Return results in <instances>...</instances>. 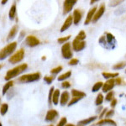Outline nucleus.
Returning <instances> with one entry per match:
<instances>
[{
    "label": "nucleus",
    "instance_id": "obj_1",
    "mask_svg": "<svg viewBox=\"0 0 126 126\" xmlns=\"http://www.w3.org/2000/svg\"><path fill=\"white\" fill-rule=\"evenodd\" d=\"M28 68V65L26 63H24V64H21V65H19V66H15L14 67L13 69H10L7 72L5 75V78L4 79L6 81H11L13 78H16L17 76L21 74L22 72H24L26 69Z\"/></svg>",
    "mask_w": 126,
    "mask_h": 126
},
{
    "label": "nucleus",
    "instance_id": "obj_2",
    "mask_svg": "<svg viewBox=\"0 0 126 126\" xmlns=\"http://www.w3.org/2000/svg\"><path fill=\"white\" fill-rule=\"evenodd\" d=\"M16 48H17V42L15 41L11 42L3 48H2L0 50V60H4L9 56L12 55V53L16 50Z\"/></svg>",
    "mask_w": 126,
    "mask_h": 126
},
{
    "label": "nucleus",
    "instance_id": "obj_3",
    "mask_svg": "<svg viewBox=\"0 0 126 126\" xmlns=\"http://www.w3.org/2000/svg\"><path fill=\"white\" fill-rule=\"evenodd\" d=\"M41 78V74L40 72H34V73H29L21 76L18 79V82L20 83H29V82H37Z\"/></svg>",
    "mask_w": 126,
    "mask_h": 126
},
{
    "label": "nucleus",
    "instance_id": "obj_4",
    "mask_svg": "<svg viewBox=\"0 0 126 126\" xmlns=\"http://www.w3.org/2000/svg\"><path fill=\"white\" fill-rule=\"evenodd\" d=\"M62 55L63 58L65 59H72L73 56V52H72V43L70 42H66L64 45H62Z\"/></svg>",
    "mask_w": 126,
    "mask_h": 126
},
{
    "label": "nucleus",
    "instance_id": "obj_5",
    "mask_svg": "<svg viewBox=\"0 0 126 126\" xmlns=\"http://www.w3.org/2000/svg\"><path fill=\"white\" fill-rule=\"evenodd\" d=\"M24 57V49H20L17 50L14 55H12L9 59V62L11 64H17L21 62Z\"/></svg>",
    "mask_w": 126,
    "mask_h": 126
},
{
    "label": "nucleus",
    "instance_id": "obj_6",
    "mask_svg": "<svg viewBox=\"0 0 126 126\" xmlns=\"http://www.w3.org/2000/svg\"><path fill=\"white\" fill-rule=\"evenodd\" d=\"M78 3L77 0H66L63 2V15H67Z\"/></svg>",
    "mask_w": 126,
    "mask_h": 126
},
{
    "label": "nucleus",
    "instance_id": "obj_7",
    "mask_svg": "<svg viewBox=\"0 0 126 126\" xmlns=\"http://www.w3.org/2000/svg\"><path fill=\"white\" fill-rule=\"evenodd\" d=\"M24 43L26 46L29 47H35V46H39L40 41L36 36L34 35H28L24 40Z\"/></svg>",
    "mask_w": 126,
    "mask_h": 126
},
{
    "label": "nucleus",
    "instance_id": "obj_8",
    "mask_svg": "<svg viewBox=\"0 0 126 126\" xmlns=\"http://www.w3.org/2000/svg\"><path fill=\"white\" fill-rule=\"evenodd\" d=\"M86 46H87L86 41H81V40H78L77 39H74V40H73L72 43V50L77 52L82 51V50H84L86 48Z\"/></svg>",
    "mask_w": 126,
    "mask_h": 126
},
{
    "label": "nucleus",
    "instance_id": "obj_9",
    "mask_svg": "<svg viewBox=\"0 0 126 126\" xmlns=\"http://www.w3.org/2000/svg\"><path fill=\"white\" fill-rule=\"evenodd\" d=\"M59 117V113L56 109H50L47 111L45 117V120L46 122H53Z\"/></svg>",
    "mask_w": 126,
    "mask_h": 126
},
{
    "label": "nucleus",
    "instance_id": "obj_10",
    "mask_svg": "<svg viewBox=\"0 0 126 126\" xmlns=\"http://www.w3.org/2000/svg\"><path fill=\"white\" fill-rule=\"evenodd\" d=\"M115 81L114 79H109V80H107L106 82L103 83V86L102 87V90L103 93H109L110 91L113 90V88L115 87Z\"/></svg>",
    "mask_w": 126,
    "mask_h": 126
},
{
    "label": "nucleus",
    "instance_id": "obj_11",
    "mask_svg": "<svg viewBox=\"0 0 126 126\" xmlns=\"http://www.w3.org/2000/svg\"><path fill=\"white\" fill-rule=\"evenodd\" d=\"M104 12H105V4L104 3H102V4L99 6L98 9H97L96 13H95L94 17H93V19L92 20L93 23H96L99 19H101V17L103 15Z\"/></svg>",
    "mask_w": 126,
    "mask_h": 126
},
{
    "label": "nucleus",
    "instance_id": "obj_12",
    "mask_svg": "<svg viewBox=\"0 0 126 126\" xmlns=\"http://www.w3.org/2000/svg\"><path fill=\"white\" fill-rule=\"evenodd\" d=\"M72 24H73V17H72V15H69L68 17L66 19V20L64 21V23H63V24H62V26L61 27L60 31L61 32L66 31V30H68L69 28L72 26Z\"/></svg>",
    "mask_w": 126,
    "mask_h": 126
},
{
    "label": "nucleus",
    "instance_id": "obj_13",
    "mask_svg": "<svg viewBox=\"0 0 126 126\" xmlns=\"http://www.w3.org/2000/svg\"><path fill=\"white\" fill-rule=\"evenodd\" d=\"M72 17H73V24L78 25L82 19V12L80 9H75L73 11Z\"/></svg>",
    "mask_w": 126,
    "mask_h": 126
},
{
    "label": "nucleus",
    "instance_id": "obj_14",
    "mask_svg": "<svg viewBox=\"0 0 126 126\" xmlns=\"http://www.w3.org/2000/svg\"><path fill=\"white\" fill-rule=\"evenodd\" d=\"M69 101H70V93H69L67 91H64L62 93H61L60 104L62 105V106L67 105Z\"/></svg>",
    "mask_w": 126,
    "mask_h": 126
},
{
    "label": "nucleus",
    "instance_id": "obj_15",
    "mask_svg": "<svg viewBox=\"0 0 126 126\" xmlns=\"http://www.w3.org/2000/svg\"><path fill=\"white\" fill-rule=\"evenodd\" d=\"M97 9V7H93V9H91L88 11V13H87V17H86V19H85V21H84L85 25H87V24H89L91 22H92V20L93 19V17H94V15H95V13H96Z\"/></svg>",
    "mask_w": 126,
    "mask_h": 126
},
{
    "label": "nucleus",
    "instance_id": "obj_16",
    "mask_svg": "<svg viewBox=\"0 0 126 126\" xmlns=\"http://www.w3.org/2000/svg\"><path fill=\"white\" fill-rule=\"evenodd\" d=\"M104 125H110V126H117L116 122L111 119H100L96 124V126H104Z\"/></svg>",
    "mask_w": 126,
    "mask_h": 126
},
{
    "label": "nucleus",
    "instance_id": "obj_17",
    "mask_svg": "<svg viewBox=\"0 0 126 126\" xmlns=\"http://www.w3.org/2000/svg\"><path fill=\"white\" fill-rule=\"evenodd\" d=\"M97 119V116H92V117L87 118V119H82V120L78 121V125H81V126H86V125H90L91 123H93V121L96 120Z\"/></svg>",
    "mask_w": 126,
    "mask_h": 126
},
{
    "label": "nucleus",
    "instance_id": "obj_18",
    "mask_svg": "<svg viewBox=\"0 0 126 126\" xmlns=\"http://www.w3.org/2000/svg\"><path fill=\"white\" fill-rule=\"evenodd\" d=\"M18 31H19V27H18L17 24H15V25H14L13 27L11 28V30H9V33L8 34V37H7V40H10L14 39L16 36V34H17Z\"/></svg>",
    "mask_w": 126,
    "mask_h": 126
},
{
    "label": "nucleus",
    "instance_id": "obj_19",
    "mask_svg": "<svg viewBox=\"0 0 126 126\" xmlns=\"http://www.w3.org/2000/svg\"><path fill=\"white\" fill-rule=\"evenodd\" d=\"M60 97H61V92L59 89H55L53 93V96H52V103L54 105H57L60 102Z\"/></svg>",
    "mask_w": 126,
    "mask_h": 126
},
{
    "label": "nucleus",
    "instance_id": "obj_20",
    "mask_svg": "<svg viewBox=\"0 0 126 126\" xmlns=\"http://www.w3.org/2000/svg\"><path fill=\"white\" fill-rule=\"evenodd\" d=\"M102 76L107 80H109V79H115L116 78L119 77V73L118 72H102Z\"/></svg>",
    "mask_w": 126,
    "mask_h": 126
},
{
    "label": "nucleus",
    "instance_id": "obj_21",
    "mask_svg": "<svg viewBox=\"0 0 126 126\" xmlns=\"http://www.w3.org/2000/svg\"><path fill=\"white\" fill-rule=\"evenodd\" d=\"M72 96L75 97H80V98H83V97H86V93L82 91L78 90V89H72Z\"/></svg>",
    "mask_w": 126,
    "mask_h": 126
},
{
    "label": "nucleus",
    "instance_id": "obj_22",
    "mask_svg": "<svg viewBox=\"0 0 126 126\" xmlns=\"http://www.w3.org/2000/svg\"><path fill=\"white\" fill-rule=\"evenodd\" d=\"M106 41H107V44L111 46V47H113V45L115 43V37L111 33H107L106 34Z\"/></svg>",
    "mask_w": 126,
    "mask_h": 126
},
{
    "label": "nucleus",
    "instance_id": "obj_23",
    "mask_svg": "<svg viewBox=\"0 0 126 126\" xmlns=\"http://www.w3.org/2000/svg\"><path fill=\"white\" fill-rule=\"evenodd\" d=\"M71 76H72V71H68V72H66L65 73H63V74L60 75V76L57 78V79H58V81H60V82H64V81H66V79L71 78Z\"/></svg>",
    "mask_w": 126,
    "mask_h": 126
},
{
    "label": "nucleus",
    "instance_id": "obj_24",
    "mask_svg": "<svg viewBox=\"0 0 126 126\" xmlns=\"http://www.w3.org/2000/svg\"><path fill=\"white\" fill-rule=\"evenodd\" d=\"M16 10H17V8H16V3H14L13 5L11 6L9 12V17L10 19L13 20L15 18L16 16Z\"/></svg>",
    "mask_w": 126,
    "mask_h": 126
},
{
    "label": "nucleus",
    "instance_id": "obj_25",
    "mask_svg": "<svg viewBox=\"0 0 126 126\" xmlns=\"http://www.w3.org/2000/svg\"><path fill=\"white\" fill-rule=\"evenodd\" d=\"M14 85V81H9L6 84L4 85V86L3 87V90H2V94L3 95H5L6 93H8V91L10 89V87H12Z\"/></svg>",
    "mask_w": 126,
    "mask_h": 126
},
{
    "label": "nucleus",
    "instance_id": "obj_26",
    "mask_svg": "<svg viewBox=\"0 0 126 126\" xmlns=\"http://www.w3.org/2000/svg\"><path fill=\"white\" fill-rule=\"evenodd\" d=\"M103 101H104V97H103V95L102 93H98V94L97 95L96 100H95V104H96V106L97 107L101 106L102 103H103Z\"/></svg>",
    "mask_w": 126,
    "mask_h": 126
},
{
    "label": "nucleus",
    "instance_id": "obj_27",
    "mask_svg": "<svg viewBox=\"0 0 126 126\" xmlns=\"http://www.w3.org/2000/svg\"><path fill=\"white\" fill-rule=\"evenodd\" d=\"M103 86V82H97L92 87V92H93V93L98 92L100 89H102Z\"/></svg>",
    "mask_w": 126,
    "mask_h": 126
},
{
    "label": "nucleus",
    "instance_id": "obj_28",
    "mask_svg": "<svg viewBox=\"0 0 126 126\" xmlns=\"http://www.w3.org/2000/svg\"><path fill=\"white\" fill-rule=\"evenodd\" d=\"M86 37H87V34L85 33V31L84 30H81V31L78 34V35L76 36L75 39L81 40V41H84V40L86 39Z\"/></svg>",
    "mask_w": 126,
    "mask_h": 126
},
{
    "label": "nucleus",
    "instance_id": "obj_29",
    "mask_svg": "<svg viewBox=\"0 0 126 126\" xmlns=\"http://www.w3.org/2000/svg\"><path fill=\"white\" fill-rule=\"evenodd\" d=\"M114 98V92L113 91H110L106 94V96L104 97V100L106 102H111L113 99Z\"/></svg>",
    "mask_w": 126,
    "mask_h": 126
},
{
    "label": "nucleus",
    "instance_id": "obj_30",
    "mask_svg": "<svg viewBox=\"0 0 126 126\" xmlns=\"http://www.w3.org/2000/svg\"><path fill=\"white\" fill-rule=\"evenodd\" d=\"M125 66H126V62H121L119 63H117V64L113 65V70H120V69L125 68Z\"/></svg>",
    "mask_w": 126,
    "mask_h": 126
},
{
    "label": "nucleus",
    "instance_id": "obj_31",
    "mask_svg": "<svg viewBox=\"0 0 126 126\" xmlns=\"http://www.w3.org/2000/svg\"><path fill=\"white\" fill-rule=\"evenodd\" d=\"M8 110H9V105H8L7 103H3V104H2L1 108H0V113H1V115L4 116L6 113H7Z\"/></svg>",
    "mask_w": 126,
    "mask_h": 126
},
{
    "label": "nucleus",
    "instance_id": "obj_32",
    "mask_svg": "<svg viewBox=\"0 0 126 126\" xmlns=\"http://www.w3.org/2000/svg\"><path fill=\"white\" fill-rule=\"evenodd\" d=\"M55 91V87H51L50 88V91H49V95H48V103L49 105L52 104V96H53V93Z\"/></svg>",
    "mask_w": 126,
    "mask_h": 126
},
{
    "label": "nucleus",
    "instance_id": "obj_33",
    "mask_svg": "<svg viewBox=\"0 0 126 126\" xmlns=\"http://www.w3.org/2000/svg\"><path fill=\"white\" fill-rule=\"evenodd\" d=\"M81 99H82V98H80V97H72V98L70 99V101H69L67 106H68V107H71V106H72V105L76 104V103H78V102H79V101H80Z\"/></svg>",
    "mask_w": 126,
    "mask_h": 126
},
{
    "label": "nucleus",
    "instance_id": "obj_34",
    "mask_svg": "<svg viewBox=\"0 0 126 126\" xmlns=\"http://www.w3.org/2000/svg\"><path fill=\"white\" fill-rule=\"evenodd\" d=\"M71 39V35H67V36H64V37H61L59 38L57 40V42L59 44H62L64 45L65 43H66V42H68V40Z\"/></svg>",
    "mask_w": 126,
    "mask_h": 126
},
{
    "label": "nucleus",
    "instance_id": "obj_35",
    "mask_svg": "<svg viewBox=\"0 0 126 126\" xmlns=\"http://www.w3.org/2000/svg\"><path fill=\"white\" fill-rule=\"evenodd\" d=\"M62 69H63V67L62 66H56V67H55V68H52L51 70H50V74H51V75L58 74L59 72H62Z\"/></svg>",
    "mask_w": 126,
    "mask_h": 126
},
{
    "label": "nucleus",
    "instance_id": "obj_36",
    "mask_svg": "<svg viewBox=\"0 0 126 126\" xmlns=\"http://www.w3.org/2000/svg\"><path fill=\"white\" fill-rule=\"evenodd\" d=\"M54 80H55V77H53V76L44 77V81L47 83V84H50V83H52V82H53Z\"/></svg>",
    "mask_w": 126,
    "mask_h": 126
},
{
    "label": "nucleus",
    "instance_id": "obj_37",
    "mask_svg": "<svg viewBox=\"0 0 126 126\" xmlns=\"http://www.w3.org/2000/svg\"><path fill=\"white\" fill-rule=\"evenodd\" d=\"M67 124V119L66 117H63L59 120L58 124L56 125V126H65Z\"/></svg>",
    "mask_w": 126,
    "mask_h": 126
},
{
    "label": "nucleus",
    "instance_id": "obj_38",
    "mask_svg": "<svg viewBox=\"0 0 126 126\" xmlns=\"http://www.w3.org/2000/svg\"><path fill=\"white\" fill-rule=\"evenodd\" d=\"M114 115V110L113 109H110V110H108L105 115V119H109V118L113 117Z\"/></svg>",
    "mask_w": 126,
    "mask_h": 126
},
{
    "label": "nucleus",
    "instance_id": "obj_39",
    "mask_svg": "<svg viewBox=\"0 0 126 126\" xmlns=\"http://www.w3.org/2000/svg\"><path fill=\"white\" fill-rule=\"evenodd\" d=\"M79 63V60L77 58H72L71 59L70 61H69V63L68 64L70 65V66H76V65H78Z\"/></svg>",
    "mask_w": 126,
    "mask_h": 126
},
{
    "label": "nucleus",
    "instance_id": "obj_40",
    "mask_svg": "<svg viewBox=\"0 0 126 126\" xmlns=\"http://www.w3.org/2000/svg\"><path fill=\"white\" fill-rule=\"evenodd\" d=\"M62 87L64 89H67V88H70L71 87V83L67 82V81H64V82H62Z\"/></svg>",
    "mask_w": 126,
    "mask_h": 126
},
{
    "label": "nucleus",
    "instance_id": "obj_41",
    "mask_svg": "<svg viewBox=\"0 0 126 126\" xmlns=\"http://www.w3.org/2000/svg\"><path fill=\"white\" fill-rule=\"evenodd\" d=\"M107 111H108V109H107V108H103V109L102 111H101L100 114H99V119H102V118L105 117V115H106Z\"/></svg>",
    "mask_w": 126,
    "mask_h": 126
},
{
    "label": "nucleus",
    "instance_id": "obj_42",
    "mask_svg": "<svg viewBox=\"0 0 126 126\" xmlns=\"http://www.w3.org/2000/svg\"><path fill=\"white\" fill-rule=\"evenodd\" d=\"M117 103H118V100L116 98H113V100L111 101V102H110V107L112 108V109H113L115 107H116Z\"/></svg>",
    "mask_w": 126,
    "mask_h": 126
},
{
    "label": "nucleus",
    "instance_id": "obj_43",
    "mask_svg": "<svg viewBox=\"0 0 126 126\" xmlns=\"http://www.w3.org/2000/svg\"><path fill=\"white\" fill-rule=\"evenodd\" d=\"M24 37H25V32H24V30H22V31H20V33H19V40H21Z\"/></svg>",
    "mask_w": 126,
    "mask_h": 126
},
{
    "label": "nucleus",
    "instance_id": "obj_44",
    "mask_svg": "<svg viewBox=\"0 0 126 126\" xmlns=\"http://www.w3.org/2000/svg\"><path fill=\"white\" fill-rule=\"evenodd\" d=\"M122 3V1H113V2H110V6H116V5H119V3Z\"/></svg>",
    "mask_w": 126,
    "mask_h": 126
},
{
    "label": "nucleus",
    "instance_id": "obj_45",
    "mask_svg": "<svg viewBox=\"0 0 126 126\" xmlns=\"http://www.w3.org/2000/svg\"><path fill=\"white\" fill-rule=\"evenodd\" d=\"M115 81V84L116 85H121L122 84V80L120 78H116L114 79Z\"/></svg>",
    "mask_w": 126,
    "mask_h": 126
},
{
    "label": "nucleus",
    "instance_id": "obj_46",
    "mask_svg": "<svg viewBox=\"0 0 126 126\" xmlns=\"http://www.w3.org/2000/svg\"><path fill=\"white\" fill-rule=\"evenodd\" d=\"M103 109V108H102L100 106V108H98V109H97V113H101V111H102Z\"/></svg>",
    "mask_w": 126,
    "mask_h": 126
},
{
    "label": "nucleus",
    "instance_id": "obj_47",
    "mask_svg": "<svg viewBox=\"0 0 126 126\" xmlns=\"http://www.w3.org/2000/svg\"><path fill=\"white\" fill-rule=\"evenodd\" d=\"M65 126H81V125H73V124H66Z\"/></svg>",
    "mask_w": 126,
    "mask_h": 126
},
{
    "label": "nucleus",
    "instance_id": "obj_48",
    "mask_svg": "<svg viewBox=\"0 0 126 126\" xmlns=\"http://www.w3.org/2000/svg\"><path fill=\"white\" fill-rule=\"evenodd\" d=\"M7 0H3V1H2L1 2V3H2V4H3V5H4V4H6V3H7Z\"/></svg>",
    "mask_w": 126,
    "mask_h": 126
},
{
    "label": "nucleus",
    "instance_id": "obj_49",
    "mask_svg": "<svg viewBox=\"0 0 126 126\" xmlns=\"http://www.w3.org/2000/svg\"><path fill=\"white\" fill-rule=\"evenodd\" d=\"M96 2H98V1H97V0H92V1H90V3L91 4H93V3H96Z\"/></svg>",
    "mask_w": 126,
    "mask_h": 126
},
{
    "label": "nucleus",
    "instance_id": "obj_50",
    "mask_svg": "<svg viewBox=\"0 0 126 126\" xmlns=\"http://www.w3.org/2000/svg\"><path fill=\"white\" fill-rule=\"evenodd\" d=\"M41 60H42V61H45V60H46V56H42Z\"/></svg>",
    "mask_w": 126,
    "mask_h": 126
},
{
    "label": "nucleus",
    "instance_id": "obj_51",
    "mask_svg": "<svg viewBox=\"0 0 126 126\" xmlns=\"http://www.w3.org/2000/svg\"><path fill=\"white\" fill-rule=\"evenodd\" d=\"M2 67H3V65L0 64V70H1V69H2Z\"/></svg>",
    "mask_w": 126,
    "mask_h": 126
},
{
    "label": "nucleus",
    "instance_id": "obj_52",
    "mask_svg": "<svg viewBox=\"0 0 126 126\" xmlns=\"http://www.w3.org/2000/svg\"><path fill=\"white\" fill-rule=\"evenodd\" d=\"M48 126H54L53 125H48Z\"/></svg>",
    "mask_w": 126,
    "mask_h": 126
},
{
    "label": "nucleus",
    "instance_id": "obj_53",
    "mask_svg": "<svg viewBox=\"0 0 126 126\" xmlns=\"http://www.w3.org/2000/svg\"><path fill=\"white\" fill-rule=\"evenodd\" d=\"M0 126H2V123H1V122H0Z\"/></svg>",
    "mask_w": 126,
    "mask_h": 126
},
{
    "label": "nucleus",
    "instance_id": "obj_54",
    "mask_svg": "<svg viewBox=\"0 0 126 126\" xmlns=\"http://www.w3.org/2000/svg\"><path fill=\"white\" fill-rule=\"evenodd\" d=\"M125 72H126V70H125Z\"/></svg>",
    "mask_w": 126,
    "mask_h": 126
},
{
    "label": "nucleus",
    "instance_id": "obj_55",
    "mask_svg": "<svg viewBox=\"0 0 126 126\" xmlns=\"http://www.w3.org/2000/svg\"><path fill=\"white\" fill-rule=\"evenodd\" d=\"M0 100H1V98H0Z\"/></svg>",
    "mask_w": 126,
    "mask_h": 126
}]
</instances>
